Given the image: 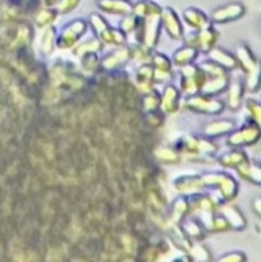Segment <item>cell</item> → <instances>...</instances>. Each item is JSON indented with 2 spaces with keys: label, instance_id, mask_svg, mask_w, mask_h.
<instances>
[{
  "label": "cell",
  "instance_id": "obj_15",
  "mask_svg": "<svg viewBox=\"0 0 261 262\" xmlns=\"http://www.w3.org/2000/svg\"><path fill=\"white\" fill-rule=\"evenodd\" d=\"M183 19L186 22L187 27H190L193 31H199L204 30L207 27H210V19L198 8H187L183 13Z\"/></svg>",
  "mask_w": 261,
  "mask_h": 262
},
{
  "label": "cell",
  "instance_id": "obj_8",
  "mask_svg": "<svg viewBox=\"0 0 261 262\" xmlns=\"http://www.w3.org/2000/svg\"><path fill=\"white\" fill-rule=\"evenodd\" d=\"M216 37H218V34L215 33V30L210 28V27H207L204 30L195 31L193 34H189L184 39V42H186V45L195 48L198 53L199 51H206L207 53L210 48H213V45L216 42Z\"/></svg>",
  "mask_w": 261,
  "mask_h": 262
},
{
  "label": "cell",
  "instance_id": "obj_33",
  "mask_svg": "<svg viewBox=\"0 0 261 262\" xmlns=\"http://www.w3.org/2000/svg\"><path fill=\"white\" fill-rule=\"evenodd\" d=\"M82 0H57L56 4V11L59 16H65V14H70L73 13L79 5H81Z\"/></svg>",
  "mask_w": 261,
  "mask_h": 262
},
{
  "label": "cell",
  "instance_id": "obj_3",
  "mask_svg": "<svg viewBox=\"0 0 261 262\" xmlns=\"http://www.w3.org/2000/svg\"><path fill=\"white\" fill-rule=\"evenodd\" d=\"M179 91L186 96H193L198 94L201 91V86L204 83V73L198 65H186L181 67V73H179Z\"/></svg>",
  "mask_w": 261,
  "mask_h": 262
},
{
  "label": "cell",
  "instance_id": "obj_4",
  "mask_svg": "<svg viewBox=\"0 0 261 262\" xmlns=\"http://www.w3.org/2000/svg\"><path fill=\"white\" fill-rule=\"evenodd\" d=\"M161 19L159 16H153V17H147L144 20H141L138 30H136V39L139 43L146 45L147 48L153 50L158 42H159V34H161Z\"/></svg>",
  "mask_w": 261,
  "mask_h": 262
},
{
  "label": "cell",
  "instance_id": "obj_16",
  "mask_svg": "<svg viewBox=\"0 0 261 262\" xmlns=\"http://www.w3.org/2000/svg\"><path fill=\"white\" fill-rule=\"evenodd\" d=\"M233 129H235V123L232 120H213L203 128V135L206 138H218L232 133Z\"/></svg>",
  "mask_w": 261,
  "mask_h": 262
},
{
  "label": "cell",
  "instance_id": "obj_39",
  "mask_svg": "<svg viewBox=\"0 0 261 262\" xmlns=\"http://www.w3.org/2000/svg\"><path fill=\"white\" fill-rule=\"evenodd\" d=\"M259 159H261V155H259Z\"/></svg>",
  "mask_w": 261,
  "mask_h": 262
},
{
  "label": "cell",
  "instance_id": "obj_21",
  "mask_svg": "<svg viewBox=\"0 0 261 262\" xmlns=\"http://www.w3.org/2000/svg\"><path fill=\"white\" fill-rule=\"evenodd\" d=\"M59 14L56 11V8H45L42 7L39 11H36V16H34V25L37 28H48V27H53L57 20Z\"/></svg>",
  "mask_w": 261,
  "mask_h": 262
},
{
  "label": "cell",
  "instance_id": "obj_30",
  "mask_svg": "<svg viewBox=\"0 0 261 262\" xmlns=\"http://www.w3.org/2000/svg\"><path fill=\"white\" fill-rule=\"evenodd\" d=\"M81 68L85 74H93L101 68V59L97 57V53H90L81 57Z\"/></svg>",
  "mask_w": 261,
  "mask_h": 262
},
{
  "label": "cell",
  "instance_id": "obj_12",
  "mask_svg": "<svg viewBox=\"0 0 261 262\" xmlns=\"http://www.w3.org/2000/svg\"><path fill=\"white\" fill-rule=\"evenodd\" d=\"M259 135H261V131L258 129L256 125H249V126L241 128L239 131H235L233 135H230V138L227 139V144L233 145V147L250 145L258 141Z\"/></svg>",
  "mask_w": 261,
  "mask_h": 262
},
{
  "label": "cell",
  "instance_id": "obj_28",
  "mask_svg": "<svg viewBox=\"0 0 261 262\" xmlns=\"http://www.w3.org/2000/svg\"><path fill=\"white\" fill-rule=\"evenodd\" d=\"M241 97H243V85L241 82H232L229 86V94H227V105L232 110H236L241 105Z\"/></svg>",
  "mask_w": 261,
  "mask_h": 262
},
{
  "label": "cell",
  "instance_id": "obj_20",
  "mask_svg": "<svg viewBox=\"0 0 261 262\" xmlns=\"http://www.w3.org/2000/svg\"><path fill=\"white\" fill-rule=\"evenodd\" d=\"M196 57H198V51L195 48L189 47V45H184V47H181V48H178L175 51V54L172 57V63L176 65L178 68H181V67L193 63Z\"/></svg>",
  "mask_w": 261,
  "mask_h": 262
},
{
  "label": "cell",
  "instance_id": "obj_32",
  "mask_svg": "<svg viewBox=\"0 0 261 262\" xmlns=\"http://www.w3.org/2000/svg\"><path fill=\"white\" fill-rule=\"evenodd\" d=\"M87 24H88V27L94 31L96 37H97L102 31H105V30L110 27V24L105 20V17H104L102 14H99V13H91L90 17H88V20H87Z\"/></svg>",
  "mask_w": 261,
  "mask_h": 262
},
{
  "label": "cell",
  "instance_id": "obj_2",
  "mask_svg": "<svg viewBox=\"0 0 261 262\" xmlns=\"http://www.w3.org/2000/svg\"><path fill=\"white\" fill-rule=\"evenodd\" d=\"M87 30H88V24L84 19H74L68 22L57 34L56 47L59 50H73L79 43L81 37L87 33Z\"/></svg>",
  "mask_w": 261,
  "mask_h": 262
},
{
  "label": "cell",
  "instance_id": "obj_35",
  "mask_svg": "<svg viewBox=\"0 0 261 262\" xmlns=\"http://www.w3.org/2000/svg\"><path fill=\"white\" fill-rule=\"evenodd\" d=\"M247 110H249V113H250L252 120L255 122V125H256L258 129L261 131V103H256V102L249 100V102H247Z\"/></svg>",
  "mask_w": 261,
  "mask_h": 262
},
{
  "label": "cell",
  "instance_id": "obj_14",
  "mask_svg": "<svg viewBox=\"0 0 261 262\" xmlns=\"http://www.w3.org/2000/svg\"><path fill=\"white\" fill-rule=\"evenodd\" d=\"M135 83L143 94L155 90L156 83H155V76H153V67L150 63L139 65V68L135 73Z\"/></svg>",
  "mask_w": 261,
  "mask_h": 262
},
{
  "label": "cell",
  "instance_id": "obj_9",
  "mask_svg": "<svg viewBox=\"0 0 261 262\" xmlns=\"http://www.w3.org/2000/svg\"><path fill=\"white\" fill-rule=\"evenodd\" d=\"M150 65L153 67V76H155V83H166L173 77L172 73V59H169L163 53H152V60Z\"/></svg>",
  "mask_w": 261,
  "mask_h": 262
},
{
  "label": "cell",
  "instance_id": "obj_11",
  "mask_svg": "<svg viewBox=\"0 0 261 262\" xmlns=\"http://www.w3.org/2000/svg\"><path fill=\"white\" fill-rule=\"evenodd\" d=\"M181 103V91L175 85H166L161 93L159 110L164 114H175Z\"/></svg>",
  "mask_w": 261,
  "mask_h": 262
},
{
  "label": "cell",
  "instance_id": "obj_1",
  "mask_svg": "<svg viewBox=\"0 0 261 262\" xmlns=\"http://www.w3.org/2000/svg\"><path fill=\"white\" fill-rule=\"evenodd\" d=\"M206 76L204 83L201 86V94L206 96H216L221 91H224L229 85V76L226 73L224 68H221L219 65L213 63V62H206L199 67Z\"/></svg>",
  "mask_w": 261,
  "mask_h": 262
},
{
  "label": "cell",
  "instance_id": "obj_34",
  "mask_svg": "<svg viewBox=\"0 0 261 262\" xmlns=\"http://www.w3.org/2000/svg\"><path fill=\"white\" fill-rule=\"evenodd\" d=\"M155 158H156L158 161H161V162H167V164H170V162L178 161V153H176L175 150H172V148L159 147V148H156V150H155Z\"/></svg>",
  "mask_w": 261,
  "mask_h": 262
},
{
  "label": "cell",
  "instance_id": "obj_17",
  "mask_svg": "<svg viewBox=\"0 0 261 262\" xmlns=\"http://www.w3.org/2000/svg\"><path fill=\"white\" fill-rule=\"evenodd\" d=\"M207 57H209L210 62L219 65V67L224 68V70H233V68L238 65L235 56H232V54H229L227 51L219 50V48H210V50L207 51Z\"/></svg>",
  "mask_w": 261,
  "mask_h": 262
},
{
  "label": "cell",
  "instance_id": "obj_26",
  "mask_svg": "<svg viewBox=\"0 0 261 262\" xmlns=\"http://www.w3.org/2000/svg\"><path fill=\"white\" fill-rule=\"evenodd\" d=\"M68 74H70V73H68ZM64 76H67V70H65V68H62L61 65H57V67L53 68L51 77H53L54 82H57V80H61V79H65V80H67V77H64ZM67 83H68V86L71 85V88H81L82 83H84V77H82V74H74Z\"/></svg>",
  "mask_w": 261,
  "mask_h": 262
},
{
  "label": "cell",
  "instance_id": "obj_31",
  "mask_svg": "<svg viewBox=\"0 0 261 262\" xmlns=\"http://www.w3.org/2000/svg\"><path fill=\"white\" fill-rule=\"evenodd\" d=\"M139 24H141V19H138L135 14H127V16L122 17V20H121V24H119L117 28H119L125 36H128V34H135V33H136Z\"/></svg>",
  "mask_w": 261,
  "mask_h": 262
},
{
  "label": "cell",
  "instance_id": "obj_29",
  "mask_svg": "<svg viewBox=\"0 0 261 262\" xmlns=\"http://www.w3.org/2000/svg\"><path fill=\"white\" fill-rule=\"evenodd\" d=\"M247 76H246V86L249 91H255L259 83H261V62L256 60V63L249 70L246 71Z\"/></svg>",
  "mask_w": 261,
  "mask_h": 262
},
{
  "label": "cell",
  "instance_id": "obj_19",
  "mask_svg": "<svg viewBox=\"0 0 261 262\" xmlns=\"http://www.w3.org/2000/svg\"><path fill=\"white\" fill-rule=\"evenodd\" d=\"M97 39L101 40V43L104 47H121V45H125V39L127 36L119 30V28H113V27H108L105 31H102Z\"/></svg>",
  "mask_w": 261,
  "mask_h": 262
},
{
  "label": "cell",
  "instance_id": "obj_36",
  "mask_svg": "<svg viewBox=\"0 0 261 262\" xmlns=\"http://www.w3.org/2000/svg\"><path fill=\"white\" fill-rule=\"evenodd\" d=\"M164 116H166V114H164L161 110L147 113V122H149V125H152V126H161L163 122H164Z\"/></svg>",
  "mask_w": 261,
  "mask_h": 262
},
{
  "label": "cell",
  "instance_id": "obj_13",
  "mask_svg": "<svg viewBox=\"0 0 261 262\" xmlns=\"http://www.w3.org/2000/svg\"><path fill=\"white\" fill-rule=\"evenodd\" d=\"M243 14H244V7L241 4H230L215 10L210 16V20L213 24H226L239 19Z\"/></svg>",
  "mask_w": 261,
  "mask_h": 262
},
{
  "label": "cell",
  "instance_id": "obj_24",
  "mask_svg": "<svg viewBox=\"0 0 261 262\" xmlns=\"http://www.w3.org/2000/svg\"><path fill=\"white\" fill-rule=\"evenodd\" d=\"M128 50H130V59L136 60L139 65L150 63V60H152V53H153V51H152L150 48H147L146 45L136 42V43H132V45H130Z\"/></svg>",
  "mask_w": 261,
  "mask_h": 262
},
{
  "label": "cell",
  "instance_id": "obj_27",
  "mask_svg": "<svg viewBox=\"0 0 261 262\" xmlns=\"http://www.w3.org/2000/svg\"><path fill=\"white\" fill-rule=\"evenodd\" d=\"M159 103H161V94L156 90H152V91L143 94V111L144 113H152V111L159 110Z\"/></svg>",
  "mask_w": 261,
  "mask_h": 262
},
{
  "label": "cell",
  "instance_id": "obj_5",
  "mask_svg": "<svg viewBox=\"0 0 261 262\" xmlns=\"http://www.w3.org/2000/svg\"><path fill=\"white\" fill-rule=\"evenodd\" d=\"M186 106L199 114H219L224 110V103L221 100H216L212 96H206L201 93L187 96Z\"/></svg>",
  "mask_w": 261,
  "mask_h": 262
},
{
  "label": "cell",
  "instance_id": "obj_6",
  "mask_svg": "<svg viewBox=\"0 0 261 262\" xmlns=\"http://www.w3.org/2000/svg\"><path fill=\"white\" fill-rule=\"evenodd\" d=\"M159 19H161V27L166 30V33L169 34V37L172 40H183L184 28H183L179 16L176 14V11L173 8H170V7L163 8Z\"/></svg>",
  "mask_w": 261,
  "mask_h": 262
},
{
  "label": "cell",
  "instance_id": "obj_10",
  "mask_svg": "<svg viewBox=\"0 0 261 262\" xmlns=\"http://www.w3.org/2000/svg\"><path fill=\"white\" fill-rule=\"evenodd\" d=\"M97 8L104 14L124 17L132 14L133 2L132 0H97Z\"/></svg>",
  "mask_w": 261,
  "mask_h": 262
},
{
  "label": "cell",
  "instance_id": "obj_7",
  "mask_svg": "<svg viewBox=\"0 0 261 262\" xmlns=\"http://www.w3.org/2000/svg\"><path fill=\"white\" fill-rule=\"evenodd\" d=\"M128 62H130L128 47H125V45L113 47V50L101 59V68L104 71H116V70L125 67Z\"/></svg>",
  "mask_w": 261,
  "mask_h": 262
},
{
  "label": "cell",
  "instance_id": "obj_18",
  "mask_svg": "<svg viewBox=\"0 0 261 262\" xmlns=\"http://www.w3.org/2000/svg\"><path fill=\"white\" fill-rule=\"evenodd\" d=\"M161 7L155 2H150V0H139V2L133 4V10L132 14H135L138 19L144 20L147 17H153V16H161Z\"/></svg>",
  "mask_w": 261,
  "mask_h": 262
},
{
  "label": "cell",
  "instance_id": "obj_23",
  "mask_svg": "<svg viewBox=\"0 0 261 262\" xmlns=\"http://www.w3.org/2000/svg\"><path fill=\"white\" fill-rule=\"evenodd\" d=\"M104 45L101 43V40L97 37H91V39H87L84 42H79L74 48H73V53L76 57H82L85 54H90V53H99L102 51Z\"/></svg>",
  "mask_w": 261,
  "mask_h": 262
},
{
  "label": "cell",
  "instance_id": "obj_25",
  "mask_svg": "<svg viewBox=\"0 0 261 262\" xmlns=\"http://www.w3.org/2000/svg\"><path fill=\"white\" fill-rule=\"evenodd\" d=\"M235 59H236V62L243 67L244 71H249V70L256 63L255 57L252 56L250 50H249L246 45H239V47L236 48V51H235Z\"/></svg>",
  "mask_w": 261,
  "mask_h": 262
},
{
  "label": "cell",
  "instance_id": "obj_37",
  "mask_svg": "<svg viewBox=\"0 0 261 262\" xmlns=\"http://www.w3.org/2000/svg\"><path fill=\"white\" fill-rule=\"evenodd\" d=\"M243 159H244V155L243 153L232 151V153H229V155H226V156L221 158V164H224V165H235V164L241 162Z\"/></svg>",
  "mask_w": 261,
  "mask_h": 262
},
{
  "label": "cell",
  "instance_id": "obj_22",
  "mask_svg": "<svg viewBox=\"0 0 261 262\" xmlns=\"http://www.w3.org/2000/svg\"><path fill=\"white\" fill-rule=\"evenodd\" d=\"M56 37H57V33L54 30V27H48L44 30L42 36H41V53L44 56H51L54 48H56Z\"/></svg>",
  "mask_w": 261,
  "mask_h": 262
},
{
  "label": "cell",
  "instance_id": "obj_38",
  "mask_svg": "<svg viewBox=\"0 0 261 262\" xmlns=\"http://www.w3.org/2000/svg\"><path fill=\"white\" fill-rule=\"evenodd\" d=\"M41 4L45 8H54L56 4H57V0H41Z\"/></svg>",
  "mask_w": 261,
  "mask_h": 262
}]
</instances>
